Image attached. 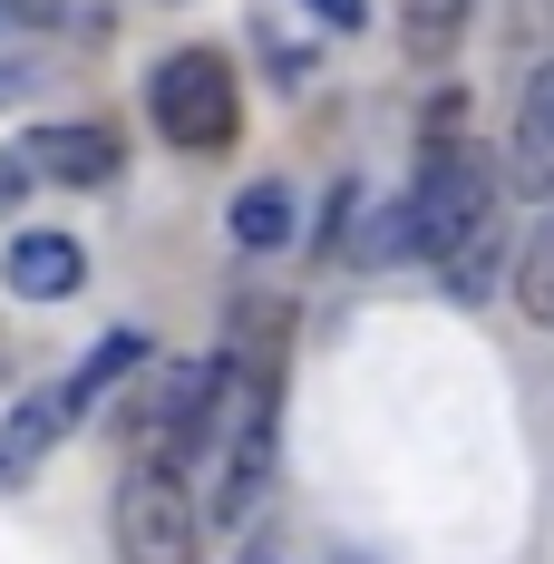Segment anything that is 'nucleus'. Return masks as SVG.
Segmentation results:
<instances>
[{"mask_svg": "<svg viewBox=\"0 0 554 564\" xmlns=\"http://www.w3.org/2000/svg\"><path fill=\"white\" fill-rule=\"evenodd\" d=\"M30 88H40V58H30V50H10V58H0V108H20Z\"/></svg>", "mask_w": 554, "mask_h": 564, "instance_id": "ddd939ff", "label": "nucleus"}, {"mask_svg": "<svg viewBox=\"0 0 554 564\" xmlns=\"http://www.w3.org/2000/svg\"><path fill=\"white\" fill-rule=\"evenodd\" d=\"M409 205V243L447 263V253H467L477 234L497 225V175L477 147H457V137H428V156H419V185L399 195Z\"/></svg>", "mask_w": 554, "mask_h": 564, "instance_id": "f257e3e1", "label": "nucleus"}, {"mask_svg": "<svg viewBox=\"0 0 554 564\" xmlns=\"http://www.w3.org/2000/svg\"><path fill=\"white\" fill-rule=\"evenodd\" d=\"M127 370H146V332H108L98 350H88V360H78V370H68V380H58V399H68V419L88 429V419H98V399H108L117 380H127Z\"/></svg>", "mask_w": 554, "mask_h": 564, "instance_id": "6e6552de", "label": "nucleus"}, {"mask_svg": "<svg viewBox=\"0 0 554 564\" xmlns=\"http://www.w3.org/2000/svg\"><path fill=\"white\" fill-rule=\"evenodd\" d=\"M243 564H282V535H253V545H243Z\"/></svg>", "mask_w": 554, "mask_h": 564, "instance_id": "dca6fc26", "label": "nucleus"}, {"mask_svg": "<svg viewBox=\"0 0 554 564\" xmlns=\"http://www.w3.org/2000/svg\"><path fill=\"white\" fill-rule=\"evenodd\" d=\"M506 175H515L525 195H554V58H535V68H525V88H515Z\"/></svg>", "mask_w": 554, "mask_h": 564, "instance_id": "20e7f679", "label": "nucleus"}, {"mask_svg": "<svg viewBox=\"0 0 554 564\" xmlns=\"http://www.w3.org/2000/svg\"><path fill=\"white\" fill-rule=\"evenodd\" d=\"M0 20H10V0H0Z\"/></svg>", "mask_w": 554, "mask_h": 564, "instance_id": "f3484780", "label": "nucleus"}, {"mask_svg": "<svg viewBox=\"0 0 554 564\" xmlns=\"http://www.w3.org/2000/svg\"><path fill=\"white\" fill-rule=\"evenodd\" d=\"M146 117H156V137L185 147V156H215L233 147V127H243V98H233V68L224 50H175L156 78H146Z\"/></svg>", "mask_w": 554, "mask_h": 564, "instance_id": "7ed1b4c3", "label": "nucleus"}, {"mask_svg": "<svg viewBox=\"0 0 554 564\" xmlns=\"http://www.w3.org/2000/svg\"><path fill=\"white\" fill-rule=\"evenodd\" d=\"M68 429H78V419H68L58 380H50V390H30L20 409H10V419H0V487H30V477L50 467V448L68 438Z\"/></svg>", "mask_w": 554, "mask_h": 564, "instance_id": "423d86ee", "label": "nucleus"}, {"mask_svg": "<svg viewBox=\"0 0 554 564\" xmlns=\"http://www.w3.org/2000/svg\"><path fill=\"white\" fill-rule=\"evenodd\" d=\"M399 253H419V243H409V205H380L370 234H360V263H399Z\"/></svg>", "mask_w": 554, "mask_h": 564, "instance_id": "f8f14e48", "label": "nucleus"}, {"mask_svg": "<svg viewBox=\"0 0 554 564\" xmlns=\"http://www.w3.org/2000/svg\"><path fill=\"white\" fill-rule=\"evenodd\" d=\"M20 166L30 175H58V185H117V137L108 127H40L30 147H20Z\"/></svg>", "mask_w": 554, "mask_h": 564, "instance_id": "0eeeda50", "label": "nucleus"}, {"mask_svg": "<svg viewBox=\"0 0 554 564\" xmlns=\"http://www.w3.org/2000/svg\"><path fill=\"white\" fill-rule=\"evenodd\" d=\"M108 535H117V564H195L205 555V516L185 497V477L137 457L117 477V507H108Z\"/></svg>", "mask_w": 554, "mask_h": 564, "instance_id": "f03ea898", "label": "nucleus"}, {"mask_svg": "<svg viewBox=\"0 0 554 564\" xmlns=\"http://www.w3.org/2000/svg\"><path fill=\"white\" fill-rule=\"evenodd\" d=\"M0 282H10L20 302H68V292L88 282V243H78V234H10Z\"/></svg>", "mask_w": 554, "mask_h": 564, "instance_id": "39448f33", "label": "nucleus"}, {"mask_svg": "<svg viewBox=\"0 0 554 564\" xmlns=\"http://www.w3.org/2000/svg\"><path fill=\"white\" fill-rule=\"evenodd\" d=\"M467 20H477V0H399V50L419 68H447L457 40H467Z\"/></svg>", "mask_w": 554, "mask_h": 564, "instance_id": "1a4fd4ad", "label": "nucleus"}, {"mask_svg": "<svg viewBox=\"0 0 554 564\" xmlns=\"http://www.w3.org/2000/svg\"><path fill=\"white\" fill-rule=\"evenodd\" d=\"M302 10H312L322 30H360V20H370V0H302Z\"/></svg>", "mask_w": 554, "mask_h": 564, "instance_id": "4468645a", "label": "nucleus"}, {"mask_svg": "<svg viewBox=\"0 0 554 564\" xmlns=\"http://www.w3.org/2000/svg\"><path fill=\"white\" fill-rule=\"evenodd\" d=\"M515 312L535 332H554V195H545V215H535V234L515 243Z\"/></svg>", "mask_w": 554, "mask_h": 564, "instance_id": "9d476101", "label": "nucleus"}, {"mask_svg": "<svg viewBox=\"0 0 554 564\" xmlns=\"http://www.w3.org/2000/svg\"><path fill=\"white\" fill-rule=\"evenodd\" d=\"M233 243H243V253H282V243H292V185H273V175L243 185V195H233Z\"/></svg>", "mask_w": 554, "mask_h": 564, "instance_id": "9b49d317", "label": "nucleus"}, {"mask_svg": "<svg viewBox=\"0 0 554 564\" xmlns=\"http://www.w3.org/2000/svg\"><path fill=\"white\" fill-rule=\"evenodd\" d=\"M20 195H30V166H20V156H0V215H10Z\"/></svg>", "mask_w": 554, "mask_h": 564, "instance_id": "2eb2a0df", "label": "nucleus"}]
</instances>
